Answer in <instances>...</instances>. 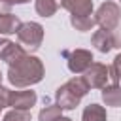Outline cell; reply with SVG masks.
<instances>
[{
    "label": "cell",
    "instance_id": "3",
    "mask_svg": "<svg viewBox=\"0 0 121 121\" xmlns=\"http://www.w3.org/2000/svg\"><path fill=\"white\" fill-rule=\"evenodd\" d=\"M95 15H96L95 21H96L102 28H106V30H113V28L119 25L121 9H119L117 4H113V2H104V4H100V8L96 9Z\"/></svg>",
    "mask_w": 121,
    "mask_h": 121
},
{
    "label": "cell",
    "instance_id": "9",
    "mask_svg": "<svg viewBox=\"0 0 121 121\" xmlns=\"http://www.w3.org/2000/svg\"><path fill=\"white\" fill-rule=\"evenodd\" d=\"M62 8L68 9L72 15H79V17H91L93 13L91 0H62Z\"/></svg>",
    "mask_w": 121,
    "mask_h": 121
},
{
    "label": "cell",
    "instance_id": "13",
    "mask_svg": "<svg viewBox=\"0 0 121 121\" xmlns=\"http://www.w3.org/2000/svg\"><path fill=\"white\" fill-rule=\"evenodd\" d=\"M83 121H106V110L100 104H89L83 110Z\"/></svg>",
    "mask_w": 121,
    "mask_h": 121
},
{
    "label": "cell",
    "instance_id": "10",
    "mask_svg": "<svg viewBox=\"0 0 121 121\" xmlns=\"http://www.w3.org/2000/svg\"><path fill=\"white\" fill-rule=\"evenodd\" d=\"M21 25H23V23H21L19 17L13 15V13H4V15H0V34H15Z\"/></svg>",
    "mask_w": 121,
    "mask_h": 121
},
{
    "label": "cell",
    "instance_id": "23",
    "mask_svg": "<svg viewBox=\"0 0 121 121\" xmlns=\"http://www.w3.org/2000/svg\"><path fill=\"white\" fill-rule=\"evenodd\" d=\"M0 83H2V74H0Z\"/></svg>",
    "mask_w": 121,
    "mask_h": 121
},
{
    "label": "cell",
    "instance_id": "6",
    "mask_svg": "<svg viewBox=\"0 0 121 121\" xmlns=\"http://www.w3.org/2000/svg\"><path fill=\"white\" fill-rule=\"evenodd\" d=\"M36 100L38 96L34 91H11L9 106H13V110H30Z\"/></svg>",
    "mask_w": 121,
    "mask_h": 121
},
{
    "label": "cell",
    "instance_id": "22",
    "mask_svg": "<svg viewBox=\"0 0 121 121\" xmlns=\"http://www.w3.org/2000/svg\"><path fill=\"white\" fill-rule=\"evenodd\" d=\"M57 121H72V119H68V117H59Z\"/></svg>",
    "mask_w": 121,
    "mask_h": 121
},
{
    "label": "cell",
    "instance_id": "11",
    "mask_svg": "<svg viewBox=\"0 0 121 121\" xmlns=\"http://www.w3.org/2000/svg\"><path fill=\"white\" fill-rule=\"evenodd\" d=\"M102 100L108 106H121V87L119 85H110L102 89Z\"/></svg>",
    "mask_w": 121,
    "mask_h": 121
},
{
    "label": "cell",
    "instance_id": "17",
    "mask_svg": "<svg viewBox=\"0 0 121 121\" xmlns=\"http://www.w3.org/2000/svg\"><path fill=\"white\" fill-rule=\"evenodd\" d=\"M2 121H30V110H11Z\"/></svg>",
    "mask_w": 121,
    "mask_h": 121
},
{
    "label": "cell",
    "instance_id": "19",
    "mask_svg": "<svg viewBox=\"0 0 121 121\" xmlns=\"http://www.w3.org/2000/svg\"><path fill=\"white\" fill-rule=\"evenodd\" d=\"M13 42H9V40H6V38H0V59L4 57V53L8 51V47L11 45Z\"/></svg>",
    "mask_w": 121,
    "mask_h": 121
},
{
    "label": "cell",
    "instance_id": "24",
    "mask_svg": "<svg viewBox=\"0 0 121 121\" xmlns=\"http://www.w3.org/2000/svg\"><path fill=\"white\" fill-rule=\"evenodd\" d=\"M0 110H2V108H0Z\"/></svg>",
    "mask_w": 121,
    "mask_h": 121
},
{
    "label": "cell",
    "instance_id": "2",
    "mask_svg": "<svg viewBox=\"0 0 121 121\" xmlns=\"http://www.w3.org/2000/svg\"><path fill=\"white\" fill-rule=\"evenodd\" d=\"M17 40L25 51H36L43 40V26L40 23H23L17 30Z\"/></svg>",
    "mask_w": 121,
    "mask_h": 121
},
{
    "label": "cell",
    "instance_id": "5",
    "mask_svg": "<svg viewBox=\"0 0 121 121\" xmlns=\"http://www.w3.org/2000/svg\"><path fill=\"white\" fill-rule=\"evenodd\" d=\"M110 79L108 68L100 62H93L85 72H83V81L87 83L89 89H104L106 81Z\"/></svg>",
    "mask_w": 121,
    "mask_h": 121
},
{
    "label": "cell",
    "instance_id": "12",
    "mask_svg": "<svg viewBox=\"0 0 121 121\" xmlns=\"http://www.w3.org/2000/svg\"><path fill=\"white\" fill-rule=\"evenodd\" d=\"M59 6H62V0H36V11L42 17L55 15V11L59 9Z\"/></svg>",
    "mask_w": 121,
    "mask_h": 121
},
{
    "label": "cell",
    "instance_id": "15",
    "mask_svg": "<svg viewBox=\"0 0 121 121\" xmlns=\"http://www.w3.org/2000/svg\"><path fill=\"white\" fill-rule=\"evenodd\" d=\"M60 113H62V108L57 106V104H51V106H45V108L38 113V119H40V121H57L59 117H62Z\"/></svg>",
    "mask_w": 121,
    "mask_h": 121
},
{
    "label": "cell",
    "instance_id": "4",
    "mask_svg": "<svg viewBox=\"0 0 121 121\" xmlns=\"http://www.w3.org/2000/svg\"><path fill=\"white\" fill-rule=\"evenodd\" d=\"M62 55L68 60V70L74 74H83L93 64V55L87 49H74V51H62Z\"/></svg>",
    "mask_w": 121,
    "mask_h": 121
},
{
    "label": "cell",
    "instance_id": "18",
    "mask_svg": "<svg viewBox=\"0 0 121 121\" xmlns=\"http://www.w3.org/2000/svg\"><path fill=\"white\" fill-rule=\"evenodd\" d=\"M9 96H11V91L0 85V108H6V106H9Z\"/></svg>",
    "mask_w": 121,
    "mask_h": 121
},
{
    "label": "cell",
    "instance_id": "20",
    "mask_svg": "<svg viewBox=\"0 0 121 121\" xmlns=\"http://www.w3.org/2000/svg\"><path fill=\"white\" fill-rule=\"evenodd\" d=\"M9 9H11V4H8L6 0H0V15L9 13Z\"/></svg>",
    "mask_w": 121,
    "mask_h": 121
},
{
    "label": "cell",
    "instance_id": "21",
    "mask_svg": "<svg viewBox=\"0 0 121 121\" xmlns=\"http://www.w3.org/2000/svg\"><path fill=\"white\" fill-rule=\"evenodd\" d=\"M6 2L13 6V4H26V2H30V0H6Z\"/></svg>",
    "mask_w": 121,
    "mask_h": 121
},
{
    "label": "cell",
    "instance_id": "7",
    "mask_svg": "<svg viewBox=\"0 0 121 121\" xmlns=\"http://www.w3.org/2000/svg\"><path fill=\"white\" fill-rule=\"evenodd\" d=\"M55 98H57V106H60L62 110H74L78 104H79V96L64 83V85H60L59 89H57V93H55Z\"/></svg>",
    "mask_w": 121,
    "mask_h": 121
},
{
    "label": "cell",
    "instance_id": "8",
    "mask_svg": "<svg viewBox=\"0 0 121 121\" xmlns=\"http://www.w3.org/2000/svg\"><path fill=\"white\" fill-rule=\"evenodd\" d=\"M93 45L100 53H108L112 47H115V38H113L112 30H106V28L95 30V34H93Z\"/></svg>",
    "mask_w": 121,
    "mask_h": 121
},
{
    "label": "cell",
    "instance_id": "16",
    "mask_svg": "<svg viewBox=\"0 0 121 121\" xmlns=\"http://www.w3.org/2000/svg\"><path fill=\"white\" fill-rule=\"evenodd\" d=\"M108 76L112 79V85H117L121 81V53L113 59V64L108 68Z\"/></svg>",
    "mask_w": 121,
    "mask_h": 121
},
{
    "label": "cell",
    "instance_id": "14",
    "mask_svg": "<svg viewBox=\"0 0 121 121\" xmlns=\"http://www.w3.org/2000/svg\"><path fill=\"white\" fill-rule=\"evenodd\" d=\"M70 23H72V26H74L76 30H81V32L91 30V28L96 25L95 17H79V15H70Z\"/></svg>",
    "mask_w": 121,
    "mask_h": 121
},
{
    "label": "cell",
    "instance_id": "1",
    "mask_svg": "<svg viewBox=\"0 0 121 121\" xmlns=\"http://www.w3.org/2000/svg\"><path fill=\"white\" fill-rule=\"evenodd\" d=\"M42 78H43V64L38 57H32V55L21 57L17 62L9 64V70H8V79L15 87L34 85L42 81Z\"/></svg>",
    "mask_w": 121,
    "mask_h": 121
}]
</instances>
